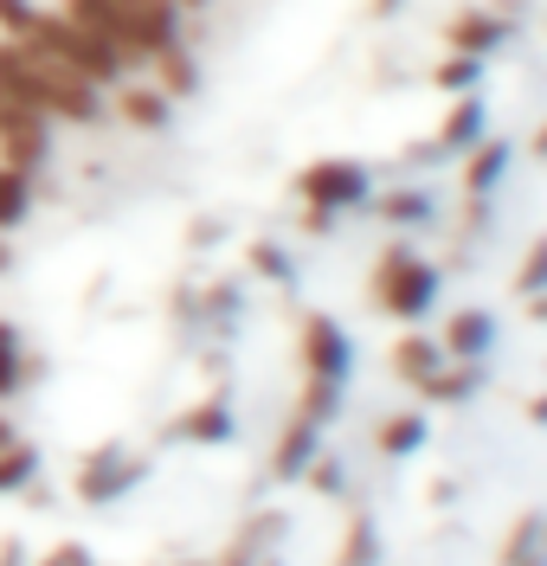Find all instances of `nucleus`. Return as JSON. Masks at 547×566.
<instances>
[{"instance_id": "obj_14", "label": "nucleus", "mask_w": 547, "mask_h": 566, "mask_svg": "<svg viewBox=\"0 0 547 566\" xmlns=\"http://www.w3.org/2000/svg\"><path fill=\"white\" fill-rule=\"evenodd\" d=\"M503 161H509V142H483L471 161H464V187H471V193H490L496 175H503Z\"/></svg>"}, {"instance_id": "obj_3", "label": "nucleus", "mask_w": 547, "mask_h": 566, "mask_svg": "<svg viewBox=\"0 0 547 566\" xmlns=\"http://www.w3.org/2000/svg\"><path fill=\"white\" fill-rule=\"evenodd\" d=\"M143 483V458H129L123 444H97L91 458L77 463L72 490L77 502H91V509H109V502H123V495Z\"/></svg>"}, {"instance_id": "obj_23", "label": "nucleus", "mask_w": 547, "mask_h": 566, "mask_svg": "<svg viewBox=\"0 0 547 566\" xmlns=\"http://www.w3.org/2000/svg\"><path fill=\"white\" fill-rule=\"evenodd\" d=\"M45 566H91V554H84V547H59Z\"/></svg>"}, {"instance_id": "obj_13", "label": "nucleus", "mask_w": 547, "mask_h": 566, "mask_svg": "<svg viewBox=\"0 0 547 566\" xmlns=\"http://www.w3.org/2000/svg\"><path fill=\"white\" fill-rule=\"evenodd\" d=\"M503 566H547V515H528L503 547Z\"/></svg>"}, {"instance_id": "obj_26", "label": "nucleus", "mask_w": 547, "mask_h": 566, "mask_svg": "<svg viewBox=\"0 0 547 566\" xmlns=\"http://www.w3.org/2000/svg\"><path fill=\"white\" fill-rule=\"evenodd\" d=\"M535 419H541V424H547V399H535Z\"/></svg>"}, {"instance_id": "obj_12", "label": "nucleus", "mask_w": 547, "mask_h": 566, "mask_svg": "<svg viewBox=\"0 0 547 566\" xmlns=\"http://www.w3.org/2000/svg\"><path fill=\"white\" fill-rule=\"evenodd\" d=\"M33 476H39V451L27 444V438H7V444H0V495L27 490Z\"/></svg>"}, {"instance_id": "obj_20", "label": "nucleus", "mask_w": 547, "mask_h": 566, "mask_svg": "<svg viewBox=\"0 0 547 566\" xmlns=\"http://www.w3.org/2000/svg\"><path fill=\"white\" fill-rule=\"evenodd\" d=\"M471 77H476V59H464V52H451V59L438 65V84H444V91H457V84H471Z\"/></svg>"}, {"instance_id": "obj_11", "label": "nucleus", "mask_w": 547, "mask_h": 566, "mask_svg": "<svg viewBox=\"0 0 547 566\" xmlns=\"http://www.w3.org/2000/svg\"><path fill=\"white\" fill-rule=\"evenodd\" d=\"M374 444H380L387 458H412V451L425 444V419H419V412H393V419H380Z\"/></svg>"}, {"instance_id": "obj_10", "label": "nucleus", "mask_w": 547, "mask_h": 566, "mask_svg": "<svg viewBox=\"0 0 547 566\" xmlns=\"http://www.w3.org/2000/svg\"><path fill=\"white\" fill-rule=\"evenodd\" d=\"M27 212H33V175L0 161V232H13Z\"/></svg>"}, {"instance_id": "obj_19", "label": "nucleus", "mask_w": 547, "mask_h": 566, "mask_svg": "<svg viewBox=\"0 0 547 566\" xmlns=\"http://www.w3.org/2000/svg\"><path fill=\"white\" fill-rule=\"evenodd\" d=\"M303 483H316V495H341V463L316 458L309 470H303Z\"/></svg>"}, {"instance_id": "obj_28", "label": "nucleus", "mask_w": 547, "mask_h": 566, "mask_svg": "<svg viewBox=\"0 0 547 566\" xmlns=\"http://www.w3.org/2000/svg\"><path fill=\"white\" fill-rule=\"evenodd\" d=\"M257 566H277V560H257Z\"/></svg>"}, {"instance_id": "obj_17", "label": "nucleus", "mask_w": 547, "mask_h": 566, "mask_svg": "<svg viewBox=\"0 0 547 566\" xmlns=\"http://www.w3.org/2000/svg\"><path fill=\"white\" fill-rule=\"evenodd\" d=\"M380 560V534H374V522H355V528H348V547H341V560L335 566H374Z\"/></svg>"}, {"instance_id": "obj_1", "label": "nucleus", "mask_w": 547, "mask_h": 566, "mask_svg": "<svg viewBox=\"0 0 547 566\" xmlns=\"http://www.w3.org/2000/svg\"><path fill=\"white\" fill-rule=\"evenodd\" d=\"M432 296H438V271L425 264V258H412V245H393L380 264H374V303H380L387 316L419 322L425 310H432Z\"/></svg>"}, {"instance_id": "obj_8", "label": "nucleus", "mask_w": 547, "mask_h": 566, "mask_svg": "<svg viewBox=\"0 0 547 566\" xmlns=\"http://www.w3.org/2000/svg\"><path fill=\"white\" fill-rule=\"evenodd\" d=\"M438 367H444V348H438L432 335H400L393 342V374H400L406 387H425Z\"/></svg>"}, {"instance_id": "obj_5", "label": "nucleus", "mask_w": 547, "mask_h": 566, "mask_svg": "<svg viewBox=\"0 0 547 566\" xmlns=\"http://www.w3.org/2000/svg\"><path fill=\"white\" fill-rule=\"evenodd\" d=\"M316 458H323V424L296 412V419L284 424V431H277V451H271V476H277V483H303V470H309Z\"/></svg>"}, {"instance_id": "obj_9", "label": "nucleus", "mask_w": 547, "mask_h": 566, "mask_svg": "<svg viewBox=\"0 0 547 566\" xmlns=\"http://www.w3.org/2000/svg\"><path fill=\"white\" fill-rule=\"evenodd\" d=\"M168 431H175V438H187V444H225V438H232V406H225V399H207V406L181 412Z\"/></svg>"}, {"instance_id": "obj_15", "label": "nucleus", "mask_w": 547, "mask_h": 566, "mask_svg": "<svg viewBox=\"0 0 547 566\" xmlns=\"http://www.w3.org/2000/svg\"><path fill=\"white\" fill-rule=\"evenodd\" d=\"M419 392H425V399H471V392H476V367H464V360H444V367H438Z\"/></svg>"}, {"instance_id": "obj_27", "label": "nucleus", "mask_w": 547, "mask_h": 566, "mask_svg": "<svg viewBox=\"0 0 547 566\" xmlns=\"http://www.w3.org/2000/svg\"><path fill=\"white\" fill-rule=\"evenodd\" d=\"M374 7H393V0H374Z\"/></svg>"}, {"instance_id": "obj_25", "label": "nucleus", "mask_w": 547, "mask_h": 566, "mask_svg": "<svg viewBox=\"0 0 547 566\" xmlns=\"http://www.w3.org/2000/svg\"><path fill=\"white\" fill-rule=\"evenodd\" d=\"M7 438H20V431H13V424H7V419H0V444H7Z\"/></svg>"}, {"instance_id": "obj_24", "label": "nucleus", "mask_w": 547, "mask_h": 566, "mask_svg": "<svg viewBox=\"0 0 547 566\" xmlns=\"http://www.w3.org/2000/svg\"><path fill=\"white\" fill-rule=\"evenodd\" d=\"M535 316H541V322H547V290H541V296H535Z\"/></svg>"}, {"instance_id": "obj_7", "label": "nucleus", "mask_w": 547, "mask_h": 566, "mask_svg": "<svg viewBox=\"0 0 547 566\" xmlns=\"http://www.w3.org/2000/svg\"><path fill=\"white\" fill-rule=\"evenodd\" d=\"M444 45L464 52V59H483V52L503 45V20H496V13H457V20L444 27Z\"/></svg>"}, {"instance_id": "obj_22", "label": "nucleus", "mask_w": 547, "mask_h": 566, "mask_svg": "<svg viewBox=\"0 0 547 566\" xmlns=\"http://www.w3.org/2000/svg\"><path fill=\"white\" fill-rule=\"evenodd\" d=\"M252 258H257V271H271V277H291V258H284L277 245H257Z\"/></svg>"}, {"instance_id": "obj_21", "label": "nucleus", "mask_w": 547, "mask_h": 566, "mask_svg": "<svg viewBox=\"0 0 547 566\" xmlns=\"http://www.w3.org/2000/svg\"><path fill=\"white\" fill-rule=\"evenodd\" d=\"M380 212H387V219H419L425 200H419V193H393V200H380Z\"/></svg>"}, {"instance_id": "obj_16", "label": "nucleus", "mask_w": 547, "mask_h": 566, "mask_svg": "<svg viewBox=\"0 0 547 566\" xmlns=\"http://www.w3.org/2000/svg\"><path fill=\"white\" fill-rule=\"evenodd\" d=\"M515 290H522V296H541L547 290V232L528 245V258L515 264Z\"/></svg>"}, {"instance_id": "obj_2", "label": "nucleus", "mask_w": 547, "mask_h": 566, "mask_svg": "<svg viewBox=\"0 0 547 566\" xmlns=\"http://www.w3.org/2000/svg\"><path fill=\"white\" fill-rule=\"evenodd\" d=\"M296 193L309 207V226H328L335 212H348L367 200V168L361 161H309L296 175Z\"/></svg>"}, {"instance_id": "obj_18", "label": "nucleus", "mask_w": 547, "mask_h": 566, "mask_svg": "<svg viewBox=\"0 0 547 566\" xmlns=\"http://www.w3.org/2000/svg\"><path fill=\"white\" fill-rule=\"evenodd\" d=\"M476 123H483V109H476V97H464V109H451V116H444V148H471Z\"/></svg>"}, {"instance_id": "obj_4", "label": "nucleus", "mask_w": 547, "mask_h": 566, "mask_svg": "<svg viewBox=\"0 0 547 566\" xmlns=\"http://www.w3.org/2000/svg\"><path fill=\"white\" fill-rule=\"evenodd\" d=\"M303 380H328V387H348V335H341V322L335 316H303Z\"/></svg>"}, {"instance_id": "obj_6", "label": "nucleus", "mask_w": 547, "mask_h": 566, "mask_svg": "<svg viewBox=\"0 0 547 566\" xmlns=\"http://www.w3.org/2000/svg\"><path fill=\"white\" fill-rule=\"evenodd\" d=\"M490 335H496V322H490V310H457V316L444 322V360H476V354L490 348Z\"/></svg>"}]
</instances>
